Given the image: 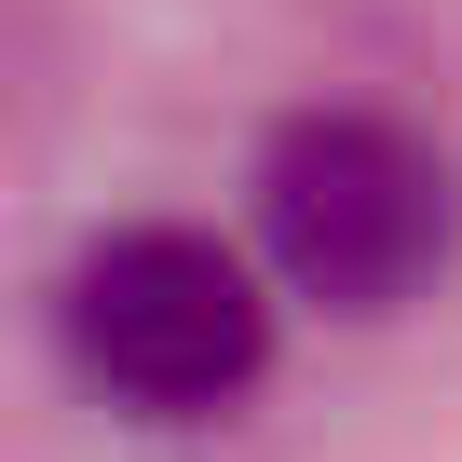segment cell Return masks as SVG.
<instances>
[{
    "instance_id": "1",
    "label": "cell",
    "mask_w": 462,
    "mask_h": 462,
    "mask_svg": "<svg viewBox=\"0 0 462 462\" xmlns=\"http://www.w3.org/2000/svg\"><path fill=\"white\" fill-rule=\"evenodd\" d=\"M55 340H69L82 394H109L123 421H217L273 367V300H259L245 245H217L190 217H123L69 259Z\"/></svg>"
},
{
    "instance_id": "2",
    "label": "cell",
    "mask_w": 462,
    "mask_h": 462,
    "mask_svg": "<svg viewBox=\"0 0 462 462\" xmlns=\"http://www.w3.org/2000/svg\"><path fill=\"white\" fill-rule=\"evenodd\" d=\"M259 245L313 313H408L462 245V177L394 109H300L259 150Z\"/></svg>"
}]
</instances>
